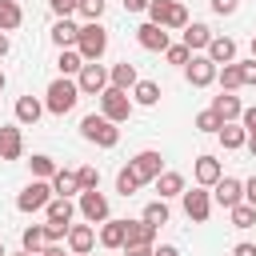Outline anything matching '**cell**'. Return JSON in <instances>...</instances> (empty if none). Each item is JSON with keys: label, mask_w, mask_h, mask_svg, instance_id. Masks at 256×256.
<instances>
[{"label": "cell", "mask_w": 256, "mask_h": 256, "mask_svg": "<svg viewBox=\"0 0 256 256\" xmlns=\"http://www.w3.org/2000/svg\"><path fill=\"white\" fill-rule=\"evenodd\" d=\"M76 100H80L76 76H56V80L48 84V92H44V108H48L52 116H68V112L76 108Z\"/></svg>", "instance_id": "6da1fadb"}, {"label": "cell", "mask_w": 256, "mask_h": 256, "mask_svg": "<svg viewBox=\"0 0 256 256\" xmlns=\"http://www.w3.org/2000/svg\"><path fill=\"white\" fill-rule=\"evenodd\" d=\"M80 136H84L88 144H96V148H116V144H120V128H116V120H108L104 112L84 116V120H80Z\"/></svg>", "instance_id": "7a4b0ae2"}, {"label": "cell", "mask_w": 256, "mask_h": 256, "mask_svg": "<svg viewBox=\"0 0 256 256\" xmlns=\"http://www.w3.org/2000/svg\"><path fill=\"white\" fill-rule=\"evenodd\" d=\"M76 48H80L84 64H88V60H100V56L108 52V32H104V24H100V20H88V24H80Z\"/></svg>", "instance_id": "3957f363"}, {"label": "cell", "mask_w": 256, "mask_h": 256, "mask_svg": "<svg viewBox=\"0 0 256 256\" xmlns=\"http://www.w3.org/2000/svg\"><path fill=\"white\" fill-rule=\"evenodd\" d=\"M148 20L152 24H160V28H188L192 20H188V8L180 4V0H152L148 4Z\"/></svg>", "instance_id": "277c9868"}, {"label": "cell", "mask_w": 256, "mask_h": 256, "mask_svg": "<svg viewBox=\"0 0 256 256\" xmlns=\"http://www.w3.org/2000/svg\"><path fill=\"white\" fill-rule=\"evenodd\" d=\"M132 108H136V100H132V92H124V88H116V84H108V88L100 92V112H104L108 120H116V124H124V120L132 116Z\"/></svg>", "instance_id": "5b68a950"}, {"label": "cell", "mask_w": 256, "mask_h": 256, "mask_svg": "<svg viewBox=\"0 0 256 256\" xmlns=\"http://www.w3.org/2000/svg\"><path fill=\"white\" fill-rule=\"evenodd\" d=\"M52 196H56V192H52V180H36V176H32V180L24 184V192L16 196V208H20V212H44Z\"/></svg>", "instance_id": "8992f818"}, {"label": "cell", "mask_w": 256, "mask_h": 256, "mask_svg": "<svg viewBox=\"0 0 256 256\" xmlns=\"http://www.w3.org/2000/svg\"><path fill=\"white\" fill-rule=\"evenodd\" d=\"M216 72H220V64H212V56L208 52H192V60L184 64V76H188V84L192 88H208V84H216Z\"/></svg>", "instance_id": "52a82bcc"}, {"label": "cell", "mask_w": 256, "mask_h": 256, "mask_svg": "<svg viewBox=\"0 0 256 256\" xmlns=\"http://www.w3.org/2000/svg\"><path fill=\"white\" fill-rule=\"evenodd\" d=\"M180 200H184V216H188L192 224H204V220L212 216V192H208V188H200V184H196V188H184Z\"/></svg>", "instance_id": "ba28073f"}, {"label": "cell", "mask_w": 256, "mask_h": 256, "mask_svg": "<svg viewBox=\"0 0 256 256\" xmlns=\"http://www.w3.org/2000/svg\"><path fill=\"white\" fill-rule=\"evenodd\" d=\"M76 84H80V96H100V92H104L112 80H108V68H104L100 60H88V64L80 68Z\"/></svg>", "instance_id": "9c48e42d"}, {"label": "cell", "mask_w": 256, "mask_h": 256, "mask_svg": "<svg viewBox=\"0 0 256 256\" xmlns=\"http://www.w3.org/2000/svg\"><path fill=\"white\" fill-rule=\"evenodd\" d=\"M128 168L140 176V184H152V180L164 172V156H160L156 148H144V152H136V156L128 160Z\"/></svg>", "instance_id": "30bf717a"}, {"label": "cell", "mask_w": 256, "mask_h": 256, "mask_svg": "<svg viewBox=\"0 0 256 256\" xmlns=\"http://www.w3.org/2000/svg\"><path fill=\"white\" fill-rule=\"evenodd\" d=\"M76 208H80V216H84L88 224H104V220H108V196H104L100 188H88V192H80Z\"/></svg>", "instance_id": "8fae6325"}, {"label": "cell", "mask_w": 256, "mask_h": 256, "mask_svg": "<svg viewBox=\"0 0 256 256\" xmlns=\"http://www.w3.org/2000/svg\"><path fill=\"white\" fill-rule=\"evenodd\" d=\"M244 200V180H236V176H220L216 184H212V204H220V208H236Z\"/></svg>", "instance_id": "7c38bea8"}, {"label": "cell", "mask_w": 256, "mask_h": 256, "mask_svg": "<svg viewBox=\"0 0 256 256\" xmlns=\"http://www.w3.org/2000/svg\"><path fill=\"white\" fill-rule=\"evenodd\" d=\"M136 40H140V48L144 52H164L172 40H168V28H160V24H152V20H144L140 28H136Z\"/></svg>", "instance_id": "4fadbf2b"}, {"label": "cell", "mask_w": 256, "mask_h": 256, "mask_svg": "<svg viewBox=\"0 0 256 256\" xmlns=\"http://www.w3.org/2000/svg\"><path fill=\"white\" fill-rule=\"evenodd\" d=\"M64 244H68V252H72V256H88V252H92V244H96V224H72Z\"/></svg>", "instance_id": "5bb4252c"}, {"label": "cell", "mask_w": 256, "mask_h": 256, "mask_svg": "<svg viewBox=\"0 0 256 256\" xmlns=\"http://www.w3.org/2000/svg\"><path fill=\"white\" fill-rule=\"evenodd\" d=\"M20 156H24L20 124H0V160H20Z\"/></svg>", "instance_id": "9a60e30c"}, {"label": "cell", "mask_w": 256, "mask_h": 256, "mask_svg": "<svg viewBox=\"0 0 256 256\" xmlns=\"http://www.w3.org/2000/svg\"><path fill=\"white\" fill-rule=\"evenodd\" d=\"M220 176H224V168H220V160H216V156H208V152H204V156H196V164H192V180H196L200 188H212Z\"/></svg>", "instance_id": "2e32d148"}, {"label": "cell", "mask_w": 256, "mask_h": 256, "mask_svg": "<svg viewBox=\"0 0 256 256\" xmlns=\"http://www.w3.org/2000/svg\"><path fill=\"white\" fill-rule=\"evenodd\" d=\"M96 240H100V248H124V240H128V220H112V216H108V220L100 224V236H96Z\"/></svg>", "instance_id": "e0dca14e"}, {"label": "cell", "mask_w": 256, "mask_h": 256, "mask_svg": "<svg viewBox=\"0 0 256 256\" xmlns=\"http://www.w3.org/2000/svg\"><path fill=\"white\" fill-rule=\"evenodd\" d=\"M52 44L56 48H76V36H80V24H72L68 16H56V24H52Z\"/></svg>", "instance_id": "ac0fdd59"}, {"label": "cell", "mask_w": 256, "mask_h": 256, "mask_svg": "<svg viewBox=\"0 0 256 256\" xmlns=\"http://www.w3.org/2000/svg\"><path fill=\"white\" fill-rule=\"evenodd\" d=\"M80 208L72 204V196H52L48 200V208H44V220H56V224H72V216H76Z\"/></svg>", "instance_id": "d6986e66"}, {"label": "cell", "mask_w": 256, "mask_h": 256, "mask_svg": "<svg viewBox=\"0 0 256 256\" xmlns=\"http://www.w3.org/2000/svg\"><path fill=\"white\" fill-rule=\"evenodd\" d=\"M212 112L228 124V120H240V112H244V104H240V96H232V92H220V96H212Z\"/></svg>", "instance_id": "ffe728a7"}, {"label": "cell", "mask_w": 256, "mask_h": 256, "mask_svg": "<svg viewBox=\"0 0 256 256\" xmlns=\"http://www.w3.org/2000/svg\"><path fill=\"white\" fill-rule=\"evenodd\" d=\"M216 136H220L224 152H236V148H244V144H248V128H244L240 120H228V124H224V128H220Z\"/></svg>", "instance_id": "44dd1931"}, {"label": "cell", "mask_w": 256, "mask_h": 256, "mask_svg": "<svg viewBox=\"0 0 256 256\" xmlns=\"http://www.w3.org/2000/svg\"><path fill=\"white\" fill-rule=\"evenodd\" d=\"M156 192H160V200H172V196H184V176L180 172H172V168H164L156 180Z\"/></svg>", "instance_id": "7402d4cb"}, {"label": "cell", "mask_w": 256, "mask_h": 256, "mask_svg": "<svg viewBox=\"0 0 256 256\" xmlns=\"http://www.w3.org/2000/svg\"><path fill=\"white\" fill-rule=\"evenodd\" d=\"M184 44H188L192 52H208V44H212V28L200 24V20H192V24L184 28Z\"/></svg>", "instance_id": "603a6c76"}, {"label": "cell", "mask_w": 256, "mask_h": 256, "mask_svg": "<svg viewBox=\"0 0 256 256\" xmlns=\"http://www.w3.org/2000/svg\"><path fill=\"white\" fill-rule=\"evenodd\" d=\"M44 112H48V108H44V100H36V96H20V100H16V124H36Z\"/></svg>", "instance_id": "cb8c5ba5"}, {"label": "cell", "mask_w": 256, "mask_h": 256, "mask_svg": "<svg viewBox=\"0 0 256 256\" xmlns=\"http://www.w3.org/2000/svg\"><path fill=\"white\" fill-rule=\"evenodd\" d=\"M208 56H212V64H232L236 60V40L232 36H212Z\"/></svg>", "instance_id": "d4e9b609"}, {"label": "cell", "mask_w": 256, "mask_h": 256, "mask_svg": "<svg viewBox=\"0 0 256 256\" xmlns=\"http://www.w3.org/2000/svg\"><path fill=\"white\" fill-rule=\"evenodd\" d=\"M108 80H112L116 88H124V92H132L140 76H136V64H128V60H120V64H112V68H108Z\"/></svg>", "instance_id": "484cf974"}, {"label": "cell", "mask_w": 256, "mask_h": 256, "mask_svg": "<svg viewBox=\"0 0 256 256\" xmlns=\"http://www.w3.org/2000/svg\"><path fill=\"white\" fill-rule=\"evenodd\" d=\"M52 192H56V196H80V176H76L72 168H56Z\"/></svg>", "instance_id": "4316f807"}, {"label": "cell", "mask_w": 256, "mask_h": 256, "mask_svg": "<svg viewBox=\"0 0 256 256\" xmlns=\"http://www.w3.org/2000/svg\"><path fill=\"white\" fill-rule=\"evenodd\" d=\"M216 80H220V92H236V88H244V72H240V60H232V64H220Z\"/></svg>", "instance_id": "83f0119b"}, {"label": "cell", "mask_w": 256, "mask_h": 256, "mask_svg": "<svg viewBox=\"0 0 256 256\" xmlns=\"http://www.w3.org/2000/svg\"><path fill=\"white\" fill-rule=\"evenodd\" d=\"M24 24V8L16 0H0V32H16Z\"/></svg>", "instance_id": "f1b7e54d"}, {"label": "cell", "mask_w": 256, "mask_h": 256, "mask_svg": "<svg viewBox=\"0 0 256 256\" xmlns=\"http://www.w3.org/2000/svg\"><path fill=\"white\" fill-rule=\"evenodd\" d=\"M56 68H60V76H80V68H84V56H80V48H60V56H56Z\"/></svg>", "instance_id": "f546056e"}, {"label": "cell", "mask_w": 256, "mask_h": 256, "mask_svg": "<svg viewBox=\"0 0 256 256\" xmlns=\"http://www.w3.org/2000/svg\"><path fill=\"white\" fill-rule=\"evenodd\" d=\"M132 100H136L140 108H152V104H160V84H156V80H136V88H132Z\"/></svg>", "instance_id": "4dcf8cb0"}, {"label": "cell", "mask_w": 256, "mask_h": 256, "mask_svg": "<svg viewBox=\"0 0 256 256\" xmlns=\"http://www.w3.org/2000/svg\"><path fill=\"white\" fill-rule=\"evenodd\" d=\"M48 244V236H44V224H28L24 232H20V248L24 252H32V256H40V248Z\"/></svg>", "instance_id": "1f68e13d"}, {"label": "cell", "mask_w": 256, "mask_h": 256, "mask_svg": "<svg viewBox=\"0 0 256 256\" xmlns=\"http://www.w3.org/2000/svg\"><path fill=\"white\" fill-rule=\"evenodd\" d=\"M124 244H156V228L148 220H128V240Z\"/></svg>", "instance_id": "d6a6232c"}, {"label": "cell", "mask_w": 256, "mask_h": 256, "mask_svg": "<svg viewBox=\"0 0 256 256\" xmlns=\"http://www.w3.org/2000/svg\"><path fill=\"white\" fill-rule=\"evenodd\" d=\"M28 168H32V176H36V180H52V176H56V160H52V156H44V152H36V156L28 160Z\"/></svg>", "instance_id": "836d02e7"}, {"label": "cell", "mask_w": 256, "mask_h": 256, "mask_svg": "<svg viewBox=\"0 0 256 256\" xmlns=\"http://www.w3.org/2000/svg\"><path fill=\"white\" fill-rule=\"evenodd\" d=\"M116 192H120V196H136V192H140V176H136L128 164L116 172Z\"/></svg>", "instance_id": "e575fe53"}, {"label": "cell", "mask_w": 256, "mask_h": 256, "mask_svg": "<svg viewBox=\"0 0 256 256\" xmlns=\"http://www.w3.org/2000/svg\"><path fill=\"white\" fill-rule=\"evenodd\" d=\"M228 216H232V228H252L256 224V208L248 200H240L236 208H228Z\"/></svg>", "instance_id": "d590c367"}, {"label": "cell", "mask_w": 256, "mask_h": 256, "mask_svg": "<svg viewBox=\"0 0 256 256\" xmlns=\"http://www.w3.org/2000/svg\"><path fill=\"white\" fill-rule=\"evenodd\" d=\"M140 220H148L152 228H160V224H168V204H164V200H152V204H144V212H140Z\"/></svg>", "instance_id": "8d00e7d4"}, {"label": "cell", "mask_w": 256, "mask_h": 256, "mask_svg": "<svg viewBox=\"0 0 256 256\" xmlns=\"http://www.w3.org/2000/svg\"><path fill=\"white\" fill-rule=\"evenodd\" d=\"M220 128H224V120H220V116H216L212 108H204V112L196 116V132H208V136H216Z\"/></svg>", "instance_id": "74e56055"}, {"label": "cell", "mask_w": 256, "mask_h": 256, "mask_svg": "<svg viewBox=\"0 0 256 256\" xmlns=\"http://www.w3.org/2000/svg\"><path fill=\"white\" fill-rule=\"evenodd\" d=\"M164 56H168V64H180V68H184V64L192 60V48H188V44H168Z\"/></svg>", "instance_id": "f35d334b"}, {"label": "cell", "mask_w": 256, "mask_h": 256, "mask_svg": "<svg viewBox=\"0 0 256 256\" xmlns=\"http://www.w3.org/2000/svg\"><path fill=\"white\" fill-rule=\"evenodd\" d=\"M76 176H80V192H88V188H100V168L84 164V168H76Z\"/></svg>", "instance_id": "ab89813d"}, {"label": "cell", "mask_w": 256, "mask_h": 256, "mask_svg": "<svg viewBox=\"0 0 256 256\" xmlns=\"http://www.w3.org/2000/svg\"><path fill=\"white\" fill-rule=\"evenodd\" d=\"M76 12L84 20H100L104 16V0H76Z\"/></svg>", "instance_id": "60d3db41"}, {"label": "cell", "mask_w": 256, "mask_h": 256, "mask_svg": "<svg viewBox=\"0 0 256 256\" xmlns=\"http://www.w3.org/2000/svg\"><path fill=\"white\" fill-rule=\"evenodd\" d=\"M68 228H72V224H56V220H44V236H48V244H60V240H68Z\"/></svg>", "instance_id": "b9f144b4"}, {"label": "cell", "mask_w": 256, "mask_h": 256, "mask_svg": "<svg viewBox=\"0 0 256 256\" xmlns=\"http://www.w3.org/2000/svg\"><path fill=\"white\" fill-rule=\"evenodd\" d=\"M208 4H212V12H216V16H232V12L240 8V0H208Z\"/></svg>", "instance_id": "7bdbcfd3"}, {"label": "cell", "mask_w": 256, "mask_h": 256, "mask_svg": "<svg viewBox=\"0 0 256 256\" xmlns=\"http://www.w3.org/2000/svg\"><path fill=\"white\" fill-rule=\"evenodd\" d=\"M48 8H52V16H72L76 0H48Z\"/></svg>", "instance_id": "ee69618b"}, {"label": "cell", "mask_w": 256, "mask_h": 256, "mask_svg": "<svg viewBox=\"0 0 256 256\" xmlns=\"http://www.w3.org/2000/svg\"><path fill=\"white\" fill-rule=\"evenodd\" d=\"M240 124H244V128H248V136H256V104H252V108H244V112H240Z\"/></svg>", "instance_id": "f6af8a7d"}, {"label": "cell", "mask_w": 256, "mask_h": 256, "mask_svg": "<svg viewBox=\"0 0 256 256\" xmlns=\"http://www.w3.org/2000/svg\"><path fill=\"white\" fill-rule=\"evenodd\" d=\"M156 244H124V256H152Z\"/></svg>", "instance_id": "bcb514c9"}, {"label": "cell", "mask_w": 256, "mask_h": 256, "mask_svg": "<svg viewBox=\"0 0 256 256\" xmlns=\"http://www.w3.org/2000/svg\"><path fill=\"white\" fill-rule=\"evenodd\" d=\"M240 72H244V84H256V56L252 60H240Z\"/></svg>", "instance_id": "7dc6e473"}, {"label": "cell", "mask_w": 256, "mask_h": 256, "mask_svg": "<svg viewBox=\"0 0 256 256\" xmlns=\"http://www.w3.org/2000/svg\"><path fill=\"white\" fill-rule=\"evenodd\" d=\"M244 200L256 208V176H252V180H244Z\"/></svg>", "instance_id": "c3c4849f"}, {"label": "cell", "mask_w": 256, "mask_h": 256, "mask_svg": "<svg viewBox=\"0 0 256 256\" xmlns=\"http://www.w3.org/2000/svg\"><path fill=\"white\" fill-rule=\"evenodd\" d=\"M152 256H180V248L176 244H160V248H152Z\"/></svg>", "instance_id": "681fc988"}, {"label": "cell", "mask_w": 256, "mask_h": 256, "mask_svg": "<svg viewBox=\"0 0 256 256\" xmlns=\"http://www.w3.org/2000/svg\"><path fill=\"white\" fill-rule=\"evenodd\" d=\"M148 4H152V0H124L128 12H148Z\"/></svg>", "instance_id": "f907efd6"}, {"label": "cell", "mask_w": 256, "mask_h": 256, "mask_svg": "<svg viewBox=\"0 0 256 256\" xmlns=\"http://www.w3.org/2000/svg\"><path fill=\"white\" fill-rule=\"evenodd\" d=\"M232 256H256V244H248V240H244V244H236V248H232Z\"/></svg>", "instance_id": "816d5d0a"}, {"label": "cell", "mask_w": 256, "mask_h": 256, "mask_svg": "<svg viewBox=\"0 0 256 256\" xmlns=\"http://www.w3.org/2000/svg\"><path fill=\"white\" fill-rule=\"evenodd\" d=\"M40 256H64V244H44Z\"/></svg>", "instance_id": "f5cc1de1"}, {"label": "cell", "mask_w": 256, "mask_h": 256, "mask_svg": "<svg viewBox=\"0 0 256 256\" xmlns=\"http://www.w3.org/2000/svg\"><path fill=\"white\" fill-rule=\"evenodd\" d=\"M12 52V40H8V32H0V60Z\"/></svg>", "instance_id": "db71d44e"}, {"label": "cell", "mask_w": 256, "mask_h": 256, "mask_svg": "<svg viewBox=\"0 0 256 256\" xmlns=\"http://www.w3.org/2000/svg\"><path fill=\"white\" fill-rule=\"evenodd\" d=\"M248 152H252V156H256V136H248Z\"/></svg>", "instance_id": "11a10c76"}, {"label": "cell", "mask_w": 256, "mask_h": 256, "mask_svg": "<svg viewBox=\"0 0 256 256\" xmlns=\"http://www.w3.org/2000/svg\"><path fill=\"white\" fill-rule=\"evenodd\" d=\"M4 88H8V76H4V72H0V92H4Z\"/></svg>", "instance_id": "9f6ffc18"}, {"label": "cell", "mask_w": 256, "mask_h": 256, "mask_svg": "<svg viewBox=\"0 0 256 256\" xmlns=\"http://www.w3.org/2000/svg\"><path fill=\"white\" fill-rule=\"evenodd\" d=\"M12 256H32V252H24V248H20V252H12Z\"/></svg>", "instance_id": "6f0895ef"}, {"label": "cell", "mask_w": 256, "mask_h": 256, "mask_svg": "<svg viewBox=\"0 0 256 256\" xmlns=\"http://www.w3.org/2000/svg\"><path fill=\"white\" fill-rule=\"evenodd\" d=\"M0 256H8V248H4V240H0Z\"/></svg>", "instance_id": "680465c9"}, {"label": "cell", "mask_w": 256, "mask_h": 256, "mask_svg": "<svg viewBox=\"0 0 256 256\" xmlns=\"http://www.w3.org/2000/svg\"><path fill=\"white\" fill-rule=\"evenodd\" d=\"M252 56H256V32H252Z\"/></svg>", "instance_id": "91938a15"}]
</instances>
